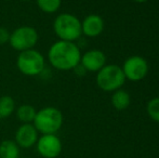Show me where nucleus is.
Masks as SVG:
<instances>
[{
	"label": "nucleus",
	"instance_id": "obj_14",
	"mask_svg": "<svg viewBox=\"0 0 159 158\" xmlns=\"http://www.w3.org/2000/svg\"><path fill=\"white\" fill-rule=\"evenodd\" d=\"M15 112V101L10 95L0 97V120L6 119Z\"/></svg>",
	"mask_w": 159,
	"mask_h": 158
},
{
	"label": "nucleus",
	"instance_id": "obj_9",
	"mask_svg": "<svg viewBox=\"0 0 159 158\" xmlns=\"http://www.w3.org/2000/svg\"><path fill=\"white\" fill-rule=\"evenodd\" d=\"M39 132L33 124H22L15 132L14 141L20 148H30L36 145L39 138Z\"/></svg>",
	"mask_w": 159,
	"mask_h": 158
},
{
	"label": "nucleus",
	"instance_id": "obj_20",
	"mask_svg": "<svg viewBox=\"0 0 159 158\" xmlns=\"http://www.w3.org/2000/svg\"><path fill=\"white\" fill-rule=\"evenodd\" d=\"M21 1H30V0H21Z\"/></svg>",
	"mask_w": 159,
	"mask_h": 158
},
{
	"label": "nucleus",
	"instance_id": "obj_5",
	"mask_svg": "<svg viewBox=\"0 0 159 158\" xmlns=\"http://www.w3.org/2000/svg\"><path fill=\"white\" fill-rule=\"evenodd\" d=\"M38 39H39V34L35 27L23 25L19 26L11 33L9 43L14 50L22 52L35 48Z\"/></svg>",
	"mask_w": 159,
	"mask_h": 158
},
{
	"label": "nucleus",
	"instance_id": "obj_8",
	"mask_svg": "<svg viewBox=\"0 0 159 158\" xmlns=\"http://www.w3.org/2000/svg\"><path fill=\"white\" fill-rule=\"evenodd\" d=\"M148 66L143 57L141 56H131L125 62L122 72L125 77L132 81H139L143 79L147 74Z\"/></svg>",
	"mask_w": 159,
	"mask_h": 158
},
{
	"label": "nucleus",
	"instance_id": "obj_7",
	"mask_svg": "<svg viewBox=\"0 0 159 158\" xmlns=\"http://www.w3.org/2000/svg\"><path fill=\"white\" fill-rule=\"evenodd\" d=\"M38 154L43 158H57L62 152V142L57 134H42L36 143Z\"/></svg>",
	"mask_w": 159,
	"mask_h": 158
},
{
	"label": "nucleus",
	"instance_id": "obj_16",
	"mask_svg": "<svg viewBox=\"0 0 159 158\" xmlns=\"http://www.w3.org/2000/svg\"><path fill=\"white\" fill-rule=\"evenodd\" d=\"M38 8L47 14H52L61 8L62 0H36Z\"/></svg>",
	"mask_w": 159,
	"mask_h": 158
},
{
	"label": "nucleus",
	"instance_id": "obj_6",
	"mask_svg": "<svg viewBox=\"0 0 159 158\" xmlns=\"http://www.w3.org/2000/svg\"><path fill=\"white\" fill-rule=\"evenodd\" d=\"M125 74L122 68L117 65H107L98 70L96 84L104 91H114L119 89L125 82Z\"/></svg>",
	"mask_w": 159,
	"mask_h": 158
},
{
	"label": "nucleus",
	"instance_id": "obj_11",
	"mask_svg": "<svg viewBox=\"0 0 159 158\" xmlns=\"http://www.w3.org/2000/svg\"><path fill=\"white\" fill-rule=\"evenodd\" d=\"M104 22L96 14H90L81 22V32L88 37H96L103 32Z\"/></svg>",
	"mask_w": 159,
	"mask_h": 158
},
{
	"label": "nucleus",
	"instance_id": "obj_19",
	"mask_svg": "<svg viewBox=\"0 0 159 158\" xmlns=\"http://www.w3.org/2000/svg\"><path fill=\"white\" fill-rule=\"evenodd\" d=\"M134 1H136V2H144V1H146V0H134Z\"/></svg>",
	"mask_w": 159,
	"mask_h": 158
},
{
	"label": "nucleus",
	"instance_id": "obj_4",
	"mask_svg": "<svg viewBox=\"0 0 159 158\" xmlns=\"http://www.w3.org/2000/svg\"><path fill=\"white\" fill-rule=\"evenodd\" d=\"M16 67L25 76L35 77L44 70L46 60L42 53L36 49L22 51L16 57Z\"/></svg>",
	"mask_w": 159,
	"mask_h": 158
},
{
	"label": "nucleus",
	"instance_id": "obj_15",
	"mask_svg": "<svg viewBox=\"0 0 159 158\" xmlns=\"http://www.w3.org/2000/svg\"><path fill=\"white\" fill-rule=\"evenodd\" d=\"M111 103H113L114 107H115L116 110H118V111L126 110L130 104V97L126 91L117 90L113 94Z\"/></svg>",
	"mask_w": 159,
	"mask_h": 158
},
{
	"label": "nucleus",
	"instance_id": "obj_1",
	"mask_svg": "<svg viewBox=\"0 0 159 158\" xmlns=\"http://www.w3.org/2000/svg\"><path fill=\"white\" fill-rule=\"evenodd\" d=\"M81 53L75 42L57 40L48 51V60L57 70H74L80 63Z\"/></svg>",
	"mask_w": 159,
	"mask_h": 158
},
{
	"label": "nucleus",
	"instance_id": "obj_13",
	"mask_svg": "<svg viewBox=\"0 0 159 158\" xmlns=\"http://www.w3.org/2000/svg\"><path fill=\"white\" fill-rule=\"evenodd\" d=\"M20 146L14 140H4L0 143V158H19Z\"/></svg>",
	"mask_w": 159,
	"mask_h": 158
},
{
	"label": "nucleus",
	"instance_id": "obj_2",
	"mask_svg": "<svg viewBox=\"0 0 159 158\" xmlns=\"http://www.w3.org/2000/svg\"><path fill=\"white\" fill-rule=\"evenodd\" d=\"M63 114L57 107L47 106L37 111L33 124L41 134H55L63 126Z\"/></svg>",
	"mask_w": 159,
	"mask_h": 158
},
{
	"label": "nucleus",
	"instance_id": "obj_12",
	"mask_svg": "<svg viewBox=\"0 0 159 158\" xmlns=\"http://www.w3.org/2000/svg\"><path fill=\"white\" fill-rule=\"evenodd\" d=\"M37 110L30 104H22L15 108L16 117L22 124H33Z\"/></svg>",
	"mask_w": 159,
	"mask_h": 158
},
{
	"label": "nucleus",
	"instance_id": "obj_3",
	"mask_svg": "<svg viewBox=\"0 0 159 158\" xmlns=\"http://www.w3.org/2000/svg\"><path fill=\"white\" fill-rule=\"evenodd\" d=\"M53 30L60 40L74 42L82 35L81 22L70 13H61L53 22Z\"/></svg>",
	"mask_w": 159,
	"mask_h": 158
},
{
	"label": "nucleus",
	"instance_id": "obj_17",
	"mask_svg": "<svg viewBox=\"0 0 159 158\" xmlns=\"http://www.w3.org/2000/svg\"><path fill=\"white\" fill-rule=\"evenodd\" d=\"M147 113L153 120L159 122V97L153 99L147 104Z\"/></svg>",
	"mask_w": 159,
	"mask_h": 158
},
{
	"label": "nucleus",
	"instance_id": "obj_21",
	"mask_svg": "<svg viewBox=\"0 0 159 158\" xmlns=\"http://www.w3.org/2000/svg\"><path fill=\"white\" fill-rule=\"evenodd\" d=\"M19 158H25V157H19Z\"/></svg>",
	"mask_w": 159,
	"mask_h": 158
},
{
	"label": "nucleus",
	"instance_id": "obj_10",
	"mask_svg": "<svg viewBox=\"0 0 159 158\" xmlns=\"http://www.w3.org/2000/svg\"><path fill=\"white\" fill-rule=\"evenodd\" d=\"M105 61H106V57L102 51L90 50L81 55L80 65L87 72H98L101 68L104 67Z\"/></svg>",
	"mask_w": 159,
	"mask_h": 158
},
{
	"label": "nucleus",
	"instance_id": "obj_18",
	"mask_svg": "<svg viewBox=\"0 0 159 158\" xmlns=\"http://www.w3.org/2000/svg\"><path fill=\"white\" fill-rule=\"evenodd\" d=\"M10 35H11V33L9 32L6 27L0 26V46H3V44L9 43Z\"/></svg>",
	"mask_w": 159,
	"mask_h": 158
}]
</instances>
